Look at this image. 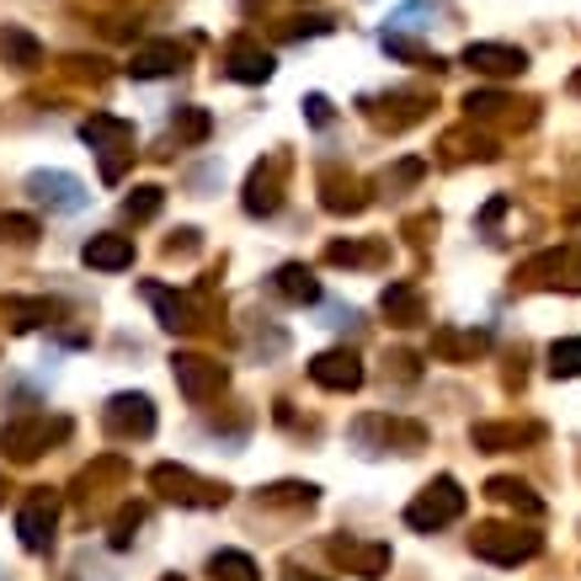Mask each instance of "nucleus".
Wrapping results in <instances>:
<instances>
[{
  "label": "nucleus",
  "instance_id": "f3484780",
  "mask_svg": "<svg viewBox=\"0 0 581 581\" xmlns=\"http://www.w3.org/2000/svg\"><path fill=\"white\" fill-rule=\"evenodd\" d=\"M545 427L539 422H480L475 427V448L486 454H501V448H518V443H539Z\"/></svg>",
  "mask_w": 581,
  "mask_h": 581
},
{
  "label": "nucleus",
  "instance_id": "b1692460",
  "mask_svg": "<svg viewBox=\"0 0 581 581\" xmlns=\"http://www.w3.org/2000/svg\"><path fill=\"white\" fill-rule=\"evenodd\" d=\"M209 571H214V581H262L256 560L241 550H219L214 560H209Z\"/></svg>",
  "mask_w": 581,
  "mask_h": 581
},
{
  "label": "nucleus",
  "instance_id": "39448f33",
  "mask_svg": "<svg viewBox=\"0 0 581 581\" xmlns=\"http://www.w3.org/2000/svg\"><path fill=\"white\" fill-rule=\"evenodd\" d=\"M81 139H86V145L102 155V177H107V182H118V177H123L118 155L134 145V123L113 118V113H92V118L81 123ZM128 155H134V150H128Z\"/></svg>",
  "mask_w": 581,
  "mask_h": 581
},
{
  "label": "nucleus",
  "instance_id": "f03ea898",
  "mask_svg": "<svg viewBox=\"0 0 581 581\" xmlns=\"http://www.w3.org/2000/svg\"><path fill=\"white\" fill-rule=\"evenodd\" d=\"M464 501H469V496L459 490V480H454V475H437V480L405 507V522H411L416 534H437V528H448L454 518H464Z\"/></svg>",
  "mask_w": 581,
  "mask_h": 581
},
{
  "label": "nucleus",
  "instance_id": "5701e85b",
  "mask_svg": "<svg viewBox=\"0 0 581 581\" xmlns=\"http://www.w3.org/2000/svg\"><path fill=\"white\" fill-rule=\"evenodd\" d=\"M384 315H390L395 326H416V320H422V294H416L411 283H390V288H384Z\"/></svg>",
  "mask_w": 581,
  "mask_h": 581
},
{
  "label": "nucleus",
  "instance_id": "e433bc0d",
  "mask_svg": "<svg viewBox=\"0 0 581 581\" xmlns=\"http://www.w3.org/2000/svg\"><path fill=\"white\" fill-rule=\"evenodd\" d=\"M315 32H331V17H309V22H294V28H283V38H315Z\"/></svg>",
  "mask_w": 581,
  "mask_h": 581
},
{
  "label": "nucleus",
  "instance_id": "7c9ffc66",
  "mask_svg": "<svg viewBox=\"0 0 581 581\" xmlns=\"http://www.w3.org/2000/svg\"><path fill=\"white\" fill-rule=\"evenodd\" d=\"M267 507H315V486H299V480H283V486L262 490Z\"/></svg>",
  "mask_w": 581,
  "mask_h": 581
},
{
  "label": "nucleus",
  "instance_id": "cd10ccee",
  "mask_svg": "<svg viewBox=\"0 0 581 581\" xmlns=\"http://www.w3.org/2000/svg\"><path fill=\"white\" fill-rule=\"evenodd\" d=\"M6 315H11V326H17V331H38L43 320H54V305H49V299H11Z\"/></svg>",
  "mask_w": 581,
  "mask_h": 581
},
{
  "label": "nucleus",
  "instance_id": "dca6fc26",
  "mask_svg": "<svg viewBox=\"0 0 581 581\" xmlns=\"http://www.w3.org/2000/svg\"><path fill=\"white\" fill-rule=\"evenodd\" d=\"M486 331H454V326H437L432 331V358H443V363H475L480 352H486Z\"/></svg>",
  "mask_w": 581,
  "mask_h": 581
},
{
  "label": "nucleus",
  "instance_id": "412c9836",
  "mask_svg": "<svg viewBox=\"0 0 581 581\" xmlns=\"http://www.w3.org/2000/svg\"><path fill=\"white\" fill-rule=\"evenodd\" d=\"M277 294H283V299H294V305H315V299H320V277L309 273L305 262H288V267H277Z\"/></svg>",
  "mask_w": 581,
  "mask_h": 581
},
{
  "label": "nucleus",
  "instance_id": "473e14b6",
  "mask_svg": "<svg viewBox=\"0 0 581 581\" xmlns=\"http://www.w3.org/2000/svg\"><path fill=\"white\" fill-rule=\"evenodd\" d=\"M0 241L32 245V241H38V219H28V214H0Z\"/></svg>",
  "mask_w": 581,
  "mask_h": 581
},
{
  "label": "nucleus",
  "instance_id": "7ed1b4c3",
  "mask_svg": "<svg viewBox=\"0 0 581 581\" xmlns=\"http://www.w3.org/2000/svg\"><path fill=\"white\" fill-rule=\"evenodd\" d=\"M150 486L160 490L166 501H177V507H224V501H230V490L214 486V480H203V475H192L187 464H155Z\"/></svg>",
  "mask_w": 581,
  "mask_h": 581
},
{
  "label": "nucleus",
  "instance_id": "9d476101",
  "mask_svg": "<svg viewBox=\"0 0 581 581\" xmlns=\"http://www.w3.org/2000/svg\"><path fill=\"white\" fill-rule=\"evenodd\" d=\"M459 64H469L475 75H496V81H507V75H522L528 70V54L513 49V43H469L459 54Z\"/></svg>",
  "mask_w": 581,
  "mask_h": 581
},
{
  "label": "nucleus",
  "instance_id": "4be33fe9",
  "mask_svg": "<svg viewBox=\"0 0 581 581\" xmlns=\"http://www.w3.org/2000/svg\"><path fill=\"white\" fill-rule=\"evenodd\" d=\"M486 496L490 501H501V507H513V513H522V518H539V513H545V501L522 486V480H513V475H496V480L486 486Z\"/></svg>",
  "mask_w": 581,
  "mask_h": 581
},
{
  "label": "nucleus",
  "instance_id": "1a4fd4ad",
  "mask_svg": "<svg viewBox=\"0 0 581 581\" xmlns=\"http://www.w3.org/2000/svg\"><path fill=\"white\" fill-rule=\"evenodd\" d=\"M28 192L38 203H49L54 214H81V209H86V187L75 182L70 171H32Z\"/></svg>",
  "mask_w": 581,
  "mask_h": 581
},
{
  "label": "nucleus",
  "instance_id": "9b49d317",
  "mask_svg": "<svg viewBox=\"0 0 581 581\" xmlns=\"http://www.w3.org/2000/svg\"><path fill=\"white\" fill-rule=\"evenodd\" d=\"M102 422H107L113 437H150L155 432V405L145 395H113Z\"/></svg>",
  "mask_w": 581,
  "mask_h": 581
},
{
  "label": "nucleus",
  "instance_id": "ea45409f",
  "mask_svg": "<svg viewBox=\"0 0 581 581\" xmlns=\"http://www.w3.org/2000/svg\"><path fill=\"white\" fill-rule=\"evenodd\" d=\"M288 581H320V577H288Z\"/></svg>",
  "mask_w": 581,
  "mask_h": 581
},
{
  "label": "nucleus",
  "instance_id": "4c0bfd02",
  "mask_svg": "<svg viewBox=\"0 0 581 581\" xmlns=\"http://www.w3.org/2000/svg\"><path fill=\"white\" fill-rule=\"evenodd\" d=\"M571 96H581V70H577V75H571Z\"/></svg>",
  "mask_w": 581,
  "mask_h": 581
},
{
  "label": "nucleus",
  "instance_id": "a19ab883",
  "mask_svg": "<svg viewBox=\"0 0 581 581\" xmlns=\"http://www.w3.org/2000/svg\"><path fill=\"white\" fill-rule=\"evenodd\" d=\"M166 581H182V577H166Z\"/></svg>",
  "mask_w": 581,
  "mask_h": 581
},
{
  "label": "nucleus",
  "instance_id": "58836bf2",
  "mask_svg": "<svg viewBox=\"0 0 581 581\" xmlns=\"http://www.w3.org/2000/svg\"><path fill=\"white\" fill-rule=\"evenodd\" d=\"M241 6H245V11H256V6H267V0H241Z\"/></svg>",
  "mask_w": 581,
  "mask_h": 581
},
{
  "label": "nucleus",
  "instance_id": "ddd939ff",
  "mask_svg": "<svg viewBox=\"0 0 581 581\" xmlns=\"http://www.w3.org/2000/svg\"><path fill=\"white\" fill-rule=\"evenodd\" d=\"M182 64H187L182 43L160 38V43H145V49H134V54H128V75H134V81H155V75H177Z\"/></svg>",
  "mask_w": 581,
  "mask_h": 581
},
{
  "label": "nucleus",
  "instance_id": "c756f323",
  "mask_svg": "<svg viewBox=\"0 0 581 581\" xmlns=\"http://www.w3.org/2000/svg\"><path fill=\"white\" fill-rule=\"evenodd\" d=\"M550 373L554 379H581V337H566L550 347Z\"/></svg>",
  "mask_w": 581,
  "mask_h": 581
},
{
  "label": "nucleus",
  "instance_id": "f704fd0d",
  "mask_svg": "<svg viewBox=\"0 0 581 581\" xmlns=\"http://www.w3.org/2000/svg\"><path fill=\"white\" fill-rule=\"evenodd\" d=\"M326 262H337V267H358V262H373V251H368V245H347V241H337L331 251H326Z\"/></svg>",
  "mask_w": 581,
  "mask_h": 581
},
{
  "label": "nucleus",
  "instance_id": "c85d7f7f",
  "mask_svg": "<svg viewBox=\"0 0 581 581\" xmlns=\"http://www.w3.org/2000/svg\"><path fill=\"white\" fill-rule=\"evenodd\" d=\"M160 203H166V192H160V187H134V192L123 198V214L134 219V224H145V219L160 214Z\"/></svg>",
  "mask_w": 581,
  "mask_h": 581
},
{
  "label": "nucleus",
  "instance_id": "f8f14e48",
  "mask_svg": "<svg viewBox=\"0 0 581 581\" xmlns=\"http://www.w3.org/2000/svg\"><path fill=\"white\" fill-rule=\"evenodd\" d=\"M273 54L267 49H256L251 38H235L230 43V54H224V75L230 81H241V86H262V81H273Z\"/></svg>",
  "mask_w": 581,
  "mask_h": 581
},
{
  "label": "nucleus",
  "instance_id": "2eb2a0df",
  "mask_svg": "<svg viewBox=\"0 0 581 581\" xmlns=\"http://www.w3.org/2000/svg\"><path fill=\"white\" fill-rule=\"evenodd\" d=\"M331 554H337L352 577H368V581H379L384 571H390V545H358V539H337V545H331Z\"/></svg>",
  "mask_w": 581,
  "mask_h": 581
},
{
  "label": "nucleus",
  "instance_id": "6ab92c4d",
  "mask_svg": "<svg viewBox=\"0 0 581 581\" xmlns=\"http://www.w3.org/2000/svg\"><path fill=\"white\" fill-rule=\"evenodd\" d=\"M139 294H145V299L160 309V326H166V331H177V337H182V331H192V326H198L192 305H187V299H177L171 288H160V283H145Z\"/></svg>",
  "mask_w": 581,
  "mask_h": 581
},
{
  "label": "nucleus",
  "instance_id": "4468645a",
  "mask_svg": "<svg viewBox=\"0 0 581 581\" xmlns=\"http://www.w3.org/2000/svg\"><path fill=\"white\" fill-rule=\"evenodd\" d=\"M309 379H315L320 390L347 395V390H358V384H363V363H358V352H320V358L309 363Z\"/></svg>",
  "mask_w": 581,
  "mask_h": 581
},
{
  "label": "nucleus",
  "instance_id": "aec40b11",
  "mask_svg": "<svg viewBox=\"0 0 581 581\" xmlns=\"http://www.w3.org/2000/svg\"><path fill=\"white\" fill-rule=\"evenodd\" d=\"M0 60L11 64V70H38V64H43V43H38L28 28H11V22H6V28H0Z\"/></svg>",
  "mask_w": 581,
  "mask_h": 581
},
{
  "label": "nucleus",
  "instance_id": "c9c22d12",
  "mask_svg": "<svg viewBox=\"0 0 581 581\" xmlns=\"http://www.w3.org/2000/svg\"><path fill=\"white\" fill-rule=\"evenodd\" d=\"M305 118L315 123V128H326V123L337 118V113H331V102H326V96L315 92V96H305Z\"/></svg>",
  "mask_w": 581,
  "mask_h": 581
},
{
  "label": "nucleus",
  "instance_id": "0eeeda50",
  "mask_svg": "<svg viewBox=\"0 0 581 581\" xmlns=\"http://www.w3.org/2000/svg\"><path fill=\"white\" fill-rule=\"evenodd\" d=\"M283 177H288V155H267V160L251 171V182H245V214H256V219L277 214V203H283Z\"/></svg>",
  "mask_w": 581,
  "mask_h": 581
},
{
  "label": "nucleus",
  "instance_id": "423d86ee",
  "mask_svg": "<svg viewBox=\"0 0 581 581\" xmlns=\"http://www.w3.org/2000/svg\"><path fill=\"white\" fill-rule=\"evenodd\" d=\"M171 373H177V384H182V395L192 400V405H203L209 395L224 390V363L203 358V352H177V358H171Z\"/></svg>",
  "mask_w": 581,
  "mask_h": 581
},
{
  "label": "nucleus",
  "instance_id": "6e6552de",
  "mask_svg": "<svg viewBox=\"0 0 581 581\" xmlns=\"http://www.w3.org/2000/svg\"><path fill=\"white\" fill-rule=\"evenodd\" d=\"M54 522H60V501L49 496V490H38L22 501V513H17V534H22V545L32 554H43L54 545Z\"/></svg>",
  "mask_w": 581,
  "mask_h": 581
},
{
  "label": "nucleus",
  "instance_id": "f257e3e1",
  "mask_svg": "<svg viewBox=\"0 0 581 581\" xmlns=\"http://www.w3.org/2000/svg\"><path fill=\"white\" fill-rule=\"evenodd\" d=\"M469 550L490 560V566H522V560H534L545 550V539L534 528H518V522H486V528L469 534Z\"/></svg>",
  "mask_w": 581,
  "mask_h": 581
},
{
  "label": "nucleus",
  "instance_id": "393cba45",
  "mask_svg": "<svg viewBox=\"0 0 581 581\" xmlns=\"http://www.w3.org/2000/svg\"><path fill=\"white\" fill-rule=\"evenodd\" d=\"M443 160H469V155H475V160H496V145H490L486 134H448V139H443Z\"/></svg>",
  "mask_w": 581,
  "mask_h": 581
},
{
  "label": "nucleus",
  "instance_id": "2f4dec72",
  "mask_svg": "<svg viewBox=\"0 0 581 581\" xmlns=\"http://www.w3.org/2000/svg\"><path fill=\"white\" fill-rule=\"evenodd\" d=\"M507 107H518V102L501 96V92H469L464 96V113H469V118H501Z\"/></svg>",
  "mask_w": 581,
  "mask_h": 581
},
{
  "label": "nucleus",
  "instance_id": "bb28decb",
  "mask_svg": "<svg viewBox=\"0 0 581 581\" xmlns=\"http://www.w3.org/2000/svg\"><path fill=\"white\" fill-rule=\"evenodd\" d=\"M331 214H363L368 209V198H363V187L358 182H326V198H320Z\"/></svg>",
  "mask_w": 581,
  "mask_h": 581
},
{
  "label": "nucleus",
  "instance_id": "a878e982",
  "mask_svg": "<svg viewBox=\"0 0 581 581\" xmlns=\"http://www.w3.org/2000/svg\"><path fill=\"white\" fill-rule=\"evenodd\" d=\"M209 128H214V123H209V113H203V107H182V113L171 118L177 145H203V139H209Z\"/></svg>",
  "mask_w": 581,
  "mask_h": 581
},
{
  "label": "nucleus",
  "instance_id": "72a5a7b5",
  "mask_svg": "<svg viewBox=\"0 0 581 581\" xmlns=\"http://www.w3.org/2000/svg\"><path fill=\"white\" fill-rule=\"evenodd\" d=\"M139 522H145V507H139V501L123 507L118 522H113V550H128V545H134V528H139Z\"/></svg>",
  "mask_w": 581,
  "mask_h": 581
},
{
  "label": "nucleus",
  "instance_id": "a211bd4d",
  "mask_svg": "<svg viewBox=\"0 0 581 581\" xmlns=\"http://www.w3.org/2000/svg\"><path fill=\"white\" fill-rule=\"evenodd\" d=\"M81 262L96 267V273H123V267H134V241L128 235H92Z\"/></svg>",
  "mask_w": 581,
  "mask_h": 581
},
{
  "label": "nucleus",
  "instance_id": "20e7f679",
  "mask_svg": "<svg viewBox=\"0 0 581 581\" xmlns=\"http://www.w3.org/2000/svg\"><path fill=\"white\" fill-rule=\"evenodd\" d=\"M60 437H70V422L64 416H22V422H11V427H0V454L17 464H32L49 443H60Z\"/></svg>",
  "mask_w": 581,
  "mask_h": 581
}]
</instances>
